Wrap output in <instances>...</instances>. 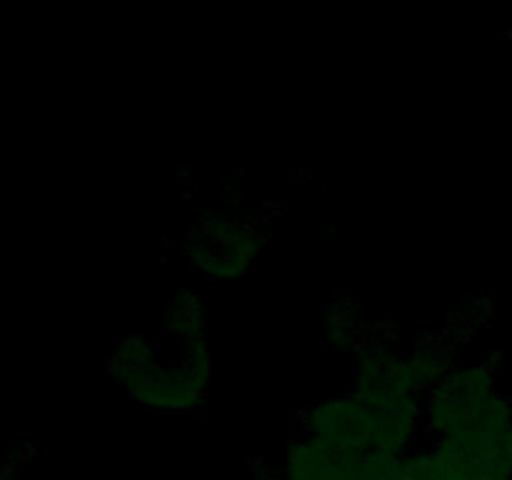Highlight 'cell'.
Returning a JSON list of instances; mask_svg holds the SVG:
<instances>
[{
	"instance_id": "10",
	"label": "cell",
	"mask_w": 512,
	"mask_h": 480,
	"mask_svg": "<svg viewBox=\"0 0 512 480\" xmlns=\"http://www.w3.org/2000/svg\"><path fill=\"white\" fill-rule=\"evenodd\" d=\"M158 358L160 343L150 340L148 335H123L113 343V350L105 360V370L115 383H120L128 375L150 368Z\"/></svg>"
},
{
	"instance_id": "4",
	"label": "cell",
	"mask_w": 512,
	"mask_h": 480,
	"mask_svg": "<svg viewBox=\"0 0 512 480\" xmlns=\"http://www.w3.org/2000/svg\"><path fill=\"white\" fill-rule=\"evenodd\" d=\"M118 385L128 393L133 403H138L145 410H153V413L185 415L198 413L208 405V395L193 393V390H185L183 385L175 383L160 358L150 368L123 378Z\"/></svg>"
},
{
	"instance_id": "7",
	"label": "cell",
	"mask_w": 512,
	"mask_h": 480,
	"mask_svg": "<svg viewBox=\"0 0 512 480\" xmlns=\"http://www.w3.org/2000/svg\"><path fill=\"white\" fill-rule=\"evenodd\" d=\"M433 453L443 468L445 480H508L512 463L503 450L498 453H473L453 440H433Z\"/></svg>"
},
{
	"instance_id": "19",
	"label": "cell",
	"mask_w": 512,
	"mask_h": 480,
	"mask_svg": "<svg viewBox=\"0 0 512 480\" xmlns=\"http://www.w3.org/2000/svg\"><path fill=\"white\" fill-rule=\"evenodd\" d=\"M508 480H512V478H508Z\"/></svg>"
},
{
	"instance_id": "12",
	"label": "cell",
	"mask_w": 512,
	"mask_h": 480,
	"mask_svg": "<svg viewBox=\"0 0 512 480\" xmlns=\"http://www.w3.org/2000/svg\"><path fill=\"white\" fill-rule=\"evenodd\" d=\"M358 480H403V455L388 450H365Z\"/></svg>"
},
{
	"instance_id": "18",
	"label": "cell",
	"mask_w": 512,
	"mask_h": 480,
	"mask_svg": "<svg viewBox=\"0 0 512 480\" xmlns=\"http://www.w3.org/2000/svg\"><path fill=\"white\" fill-rule=\"evenodd\" d=\"M503 358H505V353H503V350H495V353H490V358L485 360V363H488L490 368H493V370H498V365L503 363Z\"/></svg>"
},
{
	"instance_id": "11",
	"label": "cell",
	"mask_w": 512,
	"mask_h": 480,
	"mask_svg": "<svg viewBox=\"0 0 512 480\" xmlns=\"http://www.w3.org/2000/svg\"><path fill=\"white\" fill-rule=\"evenodd\" d=\"M438 388L463 400H483L498 393V375L488 363L465 365V368H455Z\"/></svg>"
},
{
	"instance_id": "16",
	"label": "cell",
	"mask_w": 512,
	"mask_h": 480,
	"mask_svg": "<svg viewBox=\"0 0 512 480\" xmlns=\"http://www.w3.org/2000/svg\"><path fill=\"white\" fill-rule=\"evenodd\" d=\"M500 450H503V453L508 455V460L512 463V428L503 435V440H500Z\"/></svg>"
},
{
	"instance_id": "5",
	"label": "cell",
	"mask_w": 512,
	"mask_h": 480,
	"mask_svg": "<svg viewBox=\"0 0 512 480\" xmlns=\"http://www.w3.org/2000/svg\"><path fill=\"white\" fill-rule=\"evenodd\" d=\"M360 450H338L313 435H293L285 448V480H343Z\"/></svg>"
},
{
	"instance_id": "14",
	"label": "cell",
	"mask_w": 512,
	"mask_h": 480,
	"mask_svg": "<svg viewBox=\"0 0 512 480\" xmlns=\"http://www.w3.org/2000/svg\"><path fill=\"white\" fill-rule=\"evenodd\" d=\"M403 480H445L433 448H413L403 455Z\"/></svg>"
},
{
	"instance_id": "15",
	"label": "cell",
	"mask_w": 512,
	"mask_h": 480,
	"mask_svg": "<svg viewBox=\"0 0 512 480\" xmlns=\"http://www.w3.org/2000/svg\"><path fill=\"white\" fill-rule=\"evenodd\" d=\"M463 315H465V323H468V328L475 323L485 325L488 323L490 315H493V300L483 298V295H480V298H468Z\"/></svg>"
},
{
	"instance_id": "9",
	"label": "cell",
	"mask_w": 512,
	"mask_h": 480,
	"mask_svg": "<svg viewBox=\"0 0 512 480\" xmlns=\"http://www.w3.org/2000/svg\"><path fill=\"white\" fill-rule=\"evenodd\" d=\"M180 353L175 355L170 363L163 365L168 368V373L173 375V380L178 385H183L185 390H193V393L208 395L210 378H213V358H210V345L208 338L190 340V343H178Z\"/></svg>"
},
{
	"instance_id": "6",
	"label": "cell",
	"mask_w": 512,
	"mask_h": 480,
	"mask_svg": "<svg viewBox=\"0 0 512 480\" xmlns=\"http://www.w3.org/2000/svg\"><path fill=\"white\" fill-rule=\"evenodd\" d=\"M378 408V435H375V448L388 450V453L405 455L418 448L420 428L425 423L423 398L420 395H398L388 403L375 405Z\"/></svg>"
},
{
	"instance_id": "3",
	"label": "cell",
	"mask_w": 512,
	"mask_h": 480,
	"mask_svg": "<svg viewBox=\"0 0 512 480\" xmlns=\"http://www.w3.org/2000/svg\"><path fill=\"white\" fill-rule=\"evenodd\" d=\"M300 433L325 440L338 450H373L378 435V408L350 393L310 405L300 420Z\"/></svg>"
},
{
	"instance_id": "13",
	"label": "cell",
	"mask_w": 512,
	"mask_h": 480,
	"mask_svg": "<svg viewBox=\"0 0 512 480\" xmlns=\"http://www.w3.org/2000/svg\"><path fill=\"white\" fill-rule=\"evenodd\" d=\"M360 300L350 290H340L328 305H323V328H360Z\"/></svg>"
},
{
	"instance_id": "2",
	"label": "cell",
	"mask_w": 512,
	"mask_h": 480,
	"mask_svg": "<svg viewBox=\"0 0 512 480\" xmlns=\"http://www.w3.org/2000/svg\"><path fill=\"white\" fill-rule=\"evenodd\" d=\"M425 428L435 440H453L473 453H498L500 440L512 428V403L495 393L483 400H463L443 388L423 395Z\"/></svg>"
},
{
	"instance_id": "1",
	"label": "cell",
	"mask_w": 512,
	"mask_h": 480,
	"mask_svg": "<svg viewBox=\"0 0 512 480\" xmlns=\"http://www.w3.org/2000/svg\"><path fill=\"white\" fill-rule=\"evenodd\" d=\"M268 245L270 233L260 218H240L210 208L198 213L195 225L185 233L183 253L213 283H238Z\"/></svg>"
},
{
	"instance_id": "8",
	"label": "cell",
	"mask_w": 512,
	"mask_h": 480,
	"mask_svg": "<svg viewBox=\"0 0 512 480\" xmlns=\"http://www.w3.org/2000/svg\"><path fill=\"white\" fill-rule=\"evenodd\" d=\"M160 330L173 343L208 338V303L195 288H180L160 318Z\"/></svg>"
},
{
	"instance_id": "17",
	"label": "cell",
	"mask_w": 512,
	"mask_h": 480,
	"mask_svg": "<svg viewBox=\"0 0 512 480\" xmlns=\"http://www.w3.org/2000/svg\"><path fill=\"white\" fill-rule=\"evenodd\" d=\"M255 480H285L280 473H273V470H265L263 465H260V470L255 473Z\"/></svg>"
}]
</instances>
